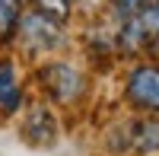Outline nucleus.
Masks as SVG:
<instances>
[{
    "instance_id": "nucleus-1",
    "label": "nucleus",
    "mask_w": 159,
    "mask_h": 156,
    "mask_svg": "<svg viewBox=\"0 0 159 156\" xmlns=\"http://www.w3.org/2000/svg\"><path fill=\"white\" fill-rule=\"evenodd\" d=\"M16 38H19L25 54H48V51H57L64 45V19L32 7V10L22 13Z\"/></svg>"
},
{
    "instance_id": "nucleus-2",
    "label": "nucleus",
    "mask_w": 159,
    "mask_h": 156,
    "mask_svg": "<svg viewBox=\"0 0 159 156\" xmlns=\"http://www.w3.org/2000/svg\"><path fill=\"white\" fill-rule=\"evenodd\" d=\"M38 83H42L48 102L54 105H76L86 96V73L73 67L70 61H51L38 70Z\"/></svg>"
},
{
    "instance_id": "nucleus-3",
    "label": "nucleus",
    "mask_w": 159,
    "mask_h": 156,
    "mask_svg": "<svg viewBox=\"0 0 159 156\" xmlns=\"http://www.w3.org/2000/svg\"><path fill=\"white\" fill-rule=\"evenodd\" d=\"M124 102L143 115H159V61H137L124 73Z\"/></svg>"
},
{
    "instance_id": "nucleus-4",
    "label": "nucleus",
    "mask_w": 159,
    "mask_h": 156,
    "mask_svg": "<svg viewBox=\"0 0 159 156\" xmlns=\"http://www.w3.org/2000/svg\"><path fill=\"white\" fill-rule=\"evenodd\" d=\"M124 144L121 153L134 156H159V115H147V118H134L124 124Z\"/></svg>"
},
{
    "instance_id": "nucleus-5",
    "label": "nucleus",
    "mask_w": 159,
    "mask_h": 156,
    "mask_svg": "<svg viewBox=\"0 0 159 156\" xmlns=\"http://www.w3.org/2000/svg\"><path fill=\"white\" fill-rule=\"evenodd\" d=\"M22 137L32 147H48L57 140V115L48 102H32L22 118Z\"/></svg>"
},
{
    "instance_id": "nucleus-6",
    "label": "nucleus",
    "mask_w": 159,
    "mask_h": 156,
    "mask_svg": "<svg viewBox=\"0 0 159 156\" xmlns=\"http://www.w3.org/2000/svg\"><path fill=\"white\" fill-rule=\"evenodd\" d=\"M22 105H25V93H22L19 67L13 57H0V118L22 112Z\"/></svg>"
},
{
    "instance_id": "nucleus-7",
    "label": "nucleus",
    "mask_w": 159,
    "mask_h": 156,
    "mask_svg": "<svg viewBox=\"0 0 159 156\" xmlns=\"http://www.w3.org/2000/svg\"><path fill=\"white\" fill-rule=\"evenodd\" d=\"M22 0H0V42H10L22 19Z\"/></svg>"
},
{
    "instance_id": "nucleus-8",
    "label": "nucleus",
    "mask_w": 159,
    "mask_h": 156,
    "mask_svg": "<svg viewBox=\"0 0 159 156\" xmlns=\"http://www.w3.org/2000/svg\"><path fill=\"white\" fill-rule=\"evenodd\" d=\"M32 7L45 10V13H51V16H57V19H67L70 10H73V0H32Z\"/></svg>"
}]
</instances>
